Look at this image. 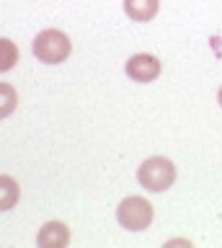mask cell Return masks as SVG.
Masks as SVG:
<instances>
[{"mask_svg":"<svg viewBox=\"0 0 222 248\" xmlns=\"http://www.w3.org/2000/svg\"><path fill=\"white\" fill-rule=\"evenodd\" d=\"M31 49H34L36 60L47 62V65H57V62H65L67 57H70L73 42L59 29H44L42 34L34 36Z\"/></svg>","mask_w":222,"mask_h":248,"instance_id":"6da1fadb","label":"cell"},{"mask_svg":"<svg viewBox=\"0 0 222 248\" xmlns=\"http://www.w3.org/2000/svg\"><path fill=\"white\" fill-rule=\"evenodd\" d=\"M137 181H140L148 191H165L171 189L173 181H176V166L168 158H160V155H155V158H148L140 166V170H137Z\"/></svg>","mask_w":222,"mask_h":248,"instance_id":"7a4b0ae2","label":"cell"},{"mask_svg":"<svg viewBox=\"0 0 222 248\" xmlns=\"http://www.w3.org/2000/svg\"><path fill=\"white\" fill-rule=\"evenodd\" d=\"M117 220L124 230H145L152 222V204L142 197H127L117 207Z\"/></svg>","mask_w":222,"mask_h":248,"instance_id":"3957f363","label":"cell"},{"mask_svg":"<svg viewBox=\"0 0 222 248\" xmlns=\"http://www.w3.org/2000/svg\"><path fill=\"white\" fill-rule=\"evenodd\" d=\"M160 60L155 57V54H132L127 62V75L132 78L134 83H152L155 78L160 75Z\"/></svg>","mask_w":222,"mask_h":248,"instance_id":"277c9868","label":"cell"},{"mask_svg":"<svg viewBox=\"0 0 222 248\" xmlns=\"http://www.w3.org/2000/svg\"><path fill=\"white\" fill-rule=\"evenodd\" d=\"M36 243L39 248H65L70 243V230L65 222H47L36 235Z\"/></svg>","mask_w":222,"mask_h":248,"instance_id":"5b68a950","label":"cell"},{"mask_svg":"<svg viewBox=\"0 0 222 248\" xmlns=\"http://www.w3.org/2000/svg\"><path fill=\"white\" fill-rule=\"evenodd\" d=\"M160 0H124V13L137 23H148L158 16Z\"/></svg>","mask_w":222,"mask_h":248,"instance_id":"8992f818","label":"cell"},{"mask_svg":"<svg viewBox=\"0 0 222 248\" xmlns=\"http://www.w3.org/2000/svg\"><path fill=\"white\" fill-rule=\"evenodd\" d=\"M0 191H3V199H0V209H11L13 202L18 197V186L11 176H0Z\"/></svg>","mask_w":222,"mask_h":248,"instance_id":"52a82bcc","label":"cell"},{"mask_svg":"<svg viewBox=\"0 0 222 248\" xmlns=\"http://www.w3.org/2000/svg\"><path fill=\"white\" fill-rule=\"evenodd\" d=\"M3 93L8 96V101H5V108H3V116H8L11 108H13V88H11L8 83H3Z\"/></svg>","mask_w":222,"mask_h":248,"instance_id":"ba28073f","label":"cell"},{"mask_svg":"<svg viewBox=\"0 0 222 248\" xmlns=\"http://www.w3.org/2000/svg\"><path fill=\"white\" fill-rule=\"evenodd\" d=\"M217 101H220V106H222V88L217 91Z\"/></svg>","mask_w":222,"mask_h":248,"instance_id":"9c48e42d","label":"cell"}]
</instances>
